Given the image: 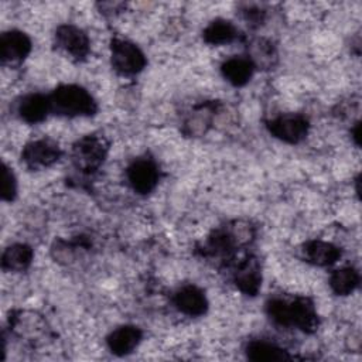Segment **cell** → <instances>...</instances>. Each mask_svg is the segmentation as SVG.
I'll return each instance as SVG.
<instances>
[{"instance_id": "obj_13", "label": "cell", "mask_w": 362, "mask_h": 362, "mask_svg": "<svg viewBox=\"0 0 362 362\" xmlns=\"http://www.w3.org/2000/svg\"><path fill=\"white\" fill-rule=\"evenodd\" d=\"M8 327L14 335L31 344L38 341L47 332L45 321L35 313L27 311H17L10 314Z\"/></svg>"}, {"instance_id": "obj_12", "label": "cell", "mask_w": 362, "mask_h": 362, "mask_svg": "<svg viewBox=\"0 0 362 362\" xmlns=\"http://www.w3.org/2000/svg\"><path fill=\"white\" fill-rule=\"evenodd\" d=\"M174 307L188 315V317H201L208 310V298L202 288L195 284H185L177 288L173 294Z\"/></svg>"}, {"instance_id": "obj_19", "label": "cell", "mask_w": 362, "mask_h": 362, "mask_svg": "<svg viewBox=\"0 0 362 362\" xmlns=\"http://www.w3.org/2000/svg\"><path fill=\"white\" fill-rule=\"evenodd\" d=\"M246 358L255 362H274L288 361L291 355L281 346L266 339H252L245 346Z\"/></svg>"}, {"instance_id": "obj_7", "label": "cell", "mask_w": 362, "mask_h": 362, "mask_svg": "<svg viewBox=\"0 0 362 362\" xmlns=\"http://www.w3.org/2000/svg\"><path fill=\"white\" fill-rule=\"evenodd\" d=\"M62 156L59 144L49 139L41 137L28 141L21 150V161L30 170H42L55 164Z\"/></svg>"}, {"instance_id": "obj_5", "label": "cell", "mask_w": 362, "mask_h": 362, "mask_svg": "<svg viewBox=\"0 0 362 362\" xmlns=\"http://www.w3.org/2000/svg\"><path fill=\"white\" fill-rule=\"evenodd\" d=\"M110 64L119 75L133 76L146 68L147 58L134 42L113 37L110 40Z\"/></svg>"}, {"instance_id": "obj_10", "label": "cell", "mask_w": 362, "mask_h": 362, "mask_svg": "<svg viewBox=\"0 0 362 362\" xmlns=\"http://www.w3.org/2000/svg\"><path fill=\"white\" fill-rule=\"evenodd\" d=\"M31 38L20 30L4 31L0 37V61L4 66H18L31 52Z\"/></svg>"}, {"instance_id": "obj_16", "label": "cell", "mask_w": 362, "mask_h": 362, "mask_svg": "<svg viewBox=\"0 0 362 362\" xmlns=\"http://www.w3.org/2000/svg\"><path fill=\"white\" fill-rule=\"evenodd\" d=\"M143 331L136 325H120L106 337L109 351L116 356H126L132 354L141 342Z\"/></svg>"}, {"instance_id": "obj_4", "label": "cell", "mask_w": 362, "mask_h": 362, "mask_svg": "<svg viewBox=\"0 0 362 362\" xmlns=\"http://www.w3.org/2000/svg\"><path fill=\"white\" fill-rule=\"evenodd\" d=\"M109 148V140L100 133L82 136L72 146V164L83 174H93L105 163Z\"/></svg>"}, {"instance_id": "obj_22", "label": "cell", "mask_w": 362, "mask_h": 362, "mask_svg": "<svg viewBox=\"0 0 362 362\" xmlns=\"http://www.w3.org/2000/svg\"><path fill=\"white\" fill-rule=\"evenodd\" d=\"M247 58L255 69H270L277 62V51L267 38H253L247 44Z\"/></svg>"}, {"instance_id": "obj_11", "label": "cell", "mask_w": 362, "mask_h": 362, "mask_svg": "<svg viewBox=\"0 0 362 362\" xmlns=\"http://www.w3.org/2000/svg\"><path fill=\"white\" fill-rule=\"evenodd\" d=\"M262 266L255 255H247L243 260L235 264L232 281L242 294L255 297L262 287Z\"/></svg>"}, {"instance_id": "obj_18", "label": "cell", "mask_w": 362, "mask_h": 362, "mask_svg": "<svg viewBox=\"0 0 362 362\" xmlns=\"http://www.w3.org/2000/svg\"><path fill=\"white\" fill-rule=\"evenodd\" d=\"M255 66L247 57H230L221 65V74L232 86H245L253 76Z\"/></svg>"}, {"instance_id": "obj_3", "label": "cell", "mask_w": 362, "mask_h": 362, "mask_svg": "<svg viewBox=\"0 0 362 362\" xmlns=\"http://www.w3.org/2000/svg\"><path fill=\"white\" fill-rule=\"evenodd\" d=\"M48 96L51 113L57 116H93L98 112V103L93 96L76 83L59 85Z\"/></svg>"}, {"instance_id": "obj_6", "label": "cell", "mask_w": 362, "mask_h": 362, "mask_svg": "<svg viewBox=\"0 0 362 362\" xmlns=\"http://www.w3.org/2000/svg\"><path fill=\"white\" fill-rule=\"evenodd\" d=\"M269 133L287 144L301 143L310 130L308 119L301 113H284L266 122Z\"/></svg>"}, {"instance_id": "obj_23", "label": "cell", "mask_w": 362, "mask_h": 362, "mask_svg": "<svg viewBox=\"0 0 362 362\" xmlns=\"http://www.w3.org/2000/svg\"><path fill=\"white\" fill-rule=\"evenodd\" d=\"M328 284L337 296H348L359 286V272L351 266L337 269L331 273Z\"/></svg>"}, {"instance_id": "obj_17", "label": "cell", "mask_w": 362, "mask_h": 362, "mask_svg": "<svg viewBox=\"0 0 362 362\" xmlns=\"http://www.w3.org/2000/svg\"><path fill=\"white\" fill-rule=\"evenodd\" d=\"M218 112L216 102H202L197 105L182 122V132L187 136L198 137L208 132L212 120Z\"/></svg>"}, {"instance_id": "obj_1", "label": "cell", "mask_w": 362, "mask_h": 362, "mask_svg": "<svg viewBox=\"0 0 362 362\" xmlns=\"http://www.w3.org/2000/svg\"><path fill=\"white\" fill-rule=\"evenodd\" d=\"M255 239V228L249 222L232 221L214 229L198 247V253L216 266H230L235 253Z\"/></svg>"}, {"instance_id": "obj_9", "label": "cell", "mask_w": 362, "mask_h": 362, "mask_svg": "<svg viewBox=\"0 0 362 362\" xmlns=\"http://www.w3.org/2000/svg\"><path fill=\"white\" fill-rule=\"evenodd\" d=\"M54 40L57 48H59L74 61H85L90 52V41L88 34L74 24L58 25Z\"/></svg>"}, {"instance_id": "obj_15", "label": "cell", "mask_w": 362, "mask_h": 362, "mask_svg": "<svg viewBox=\"0 0 362 362\" xmlns=\"http://www.w3.org/2000/svg\"><path fill=\"white\" fill-rule=\"evenodd\" d=\"M300 250L303 259L307 263L318 267H327L334 264L335 262L339 260L342 255L341 249L337 245L320 239H311L304 242Z\"/></svg>"}, {"instance_id": "obj_26", "label": "cell", "mask_w": 362, "mask_h": 362, "mask_svg": "<svg viewBox=\"0 0 362 362\" xmlns=\"http://www.w3.org/2000/svg\"><path fill=\"white\" fill-rule=\"evenodd\" d=\"M351 133H352V139L355 140V144L359 146V134H361V123L356 122L354 124V127L351 129Z\"/></svg>"}, {"instance_id": "obj_24", "label": "cell", "mask_w": 362, "mask_h": 362, "mask_svg": "<svg viewBox=\"0 0 362 362\" xmlns=\"http://www.w3.org/2000/svg\"><path fill=\"white\" fill-rule=\"evenodd\" d=\"M1 199L6 202H11L17 197V180L13 170L3 163V173H1Z\"/></svg>"}, {"instance_id": "obj_8", "label": "cell", "mask_w": 362, "mask_h": 362, "mask_svg": "<svg viewBox=\"0 0 362 362\" xmlns=\"http://www.w3.org/2000/svg\"><path fill=\"white\" fill-rule=\"evenodd\" d=\"M126 178L140 195H147L157 187L160 181V168L154 158L148 156L134 158L126 168Z\"/></svg>"}, {"instance_id": "obj_14", "label": "cell", "mask_w": 362, "mask_h": 362, "mask_svg": "<svg viewBox=\"0 0 362 362\" xmlns=\"http://www.w3.org/2000/svg\"><path fill=\"white\" fill-rule=\"evenodd\" d=\"M16 113L28 124L41 123L51 113L49 96L44 93L24 95L16 103Z\"/></svg>"}, {"instance_id": "obj_20", "label": "cell", "mask_w": 362, "mask_h": 362, "mask_svg": "<svg viewBox=\"0 0 362 362\" xmlns=\"http://www.w3.org/2000/svg\"><path fill=\"white\" fill-rule=\"evenodd\" d=\"M238 27L225 18L212 20L202 31V38L209 45H226L239 40Z\"/></svg>"}, {"instance_id": "obj_2", "label": "cell", "mask_w": 362, "mask_h": 362, "mask_svg": "<svg viewBox=\"0 0 362 362\" xmlns=\"http://www.w3.org/2000/svg\"><path fill=\"white\" fill-rule=\"evenodd\" d=\"M264 310L270 321L279 327L297 328L305 334H313L320 327L314 301L308 297L284 298L274 296L266 301Z\"/></svg>"}, {"instance_id": "obj_21", "label": "cell", "mask_w": 362, "mask_h": 362, "mask_svg": "<svg viewBox=\"0 0 362 362\" xmlns=\"http://www.w3.org/2000/svg\"><path fill=\"white\" fill-rule=\"evenodd\" d=\"M34 259L31 246L25 243H13L7 246L1 255V267L6 272H24L30 267Z\"/></svg>"}, {"instance_id": "obj_25", "label": "cell", "mask_w": 362, "mask_h": 362, "mask_svg": "<svg viewBox=\"0 0 362 362\" xmlns=\"http://www.w3.org/2000/svg\"><path fill=\"white\" fill-rule=\"evenodd\" d=\"M240 14L243 20L250 25V27H259L264 21L266 11L255 4H243L240 8Z\"/></svg>"}]
</instances>
